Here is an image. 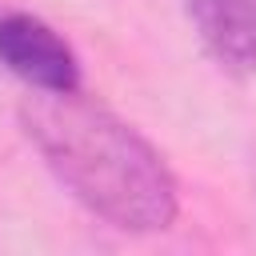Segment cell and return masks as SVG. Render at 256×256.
I'll use <instances>...</instances> for the list:
<instances>
[{
    "label": "cell",
    "mask_w": 256,
    "mask_h": 256,
    "mask_svg": "<svg viewBox=\"0 0 256 256\" xmlns=\"http://www.w3.org/2000/svg\"><path fill=\"white\" fill-rule=\"evenodd\" d=\"M0 64L28 92H80V60L72 44L32 12L0 16Z\"/></svg>",
    "instance_id": "cell-2"
},
{
    "label": "cell",
    "mask_w": 256,
    "mask_h": 256,
    "mask_svg": "<svg viewBox=\"0 0 256 256\" xmlns=\"http://www.w3.org/2000/svg\"><path fill=\"white\" fill-rule=\"evenodd\" d=\"M20 128L96 220L120 232H164L180 212V188L164 156L116 112L80 92H36L20 104Z\"/></svg>",
    "instance_id": "cell-1"
},
{
    "label": "cell",
    "mask_w": 256,
    "mask_h": 256,
    "mask_svg": "<svg viewBox=\"0 0 256 256\" xmlns=\"http://www.w3.org/2000/svg\"><path fill=\"white\" fill-rule=\"evenodd\" d=\"M204 52L228 72H256V0H184Z\"/></svg>",
    "instance_id": "cell-3"
}]
</instances>
